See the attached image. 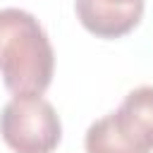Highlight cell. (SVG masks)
Returning <instances> with one entry per match:
<instances>
[{"mask_svg": "<svg viewBox=\"0 0 153 153\" xmlns=\"http://www.w3.org/2000/svg\"><path fill=\"white\" fill-rule=\"evenodd\" d=\"M55 72V53L41 22L19 7L0 10V74L12 96H41Z\"/></svg>", "mask_w": 153, "mask_h": 153, "instance_id": "obj_1", "label": "cell"}, {"mask_svg": "<svg viewBox=\"0 0 153 153\" xmlns=\"http://www.w3.org/2000/svg\"><path fill=\"white\" fill-rule=\"evenodd\" d=\"M86 153L153 151V86L129 91L115 112L96 120L84 136Z\"/></svg>", "mask_w": 153, "mask_h": 153, "instance_id": "obj_2", "label": "cell"}, {"mask_svg": "<svg viewBox=\"0 0 153 153\" xmlns=\"http://www.w3.org/2000/svg\"><path fill=\"white\" fill-rule=\"evenodd\" d=\"M0 136L14 153H53L62 139V122L45 98L14 96L0 112Z\"/></svg>", "mask_w": 153, "mask_h": 153, "instance_id": "obj_3", "label": "cell"}, {"mask_svg": "<svg viewBox=\"0 0 153 153\" xmlns=\"http://www.w3.org/2000/svg\"><path fill=\"white\" fill-rule=\"evenodd\" d=\"M81 26L98 38L129 33L143 14V0H74Z\"/></svg>", "mask_w": 153, "mask_h": 153, "instance_id": "obj_4", "label": "cell"}]
</instances>
